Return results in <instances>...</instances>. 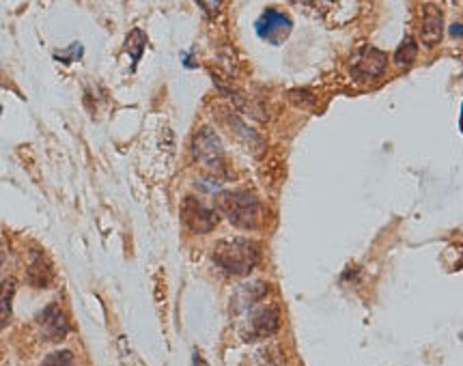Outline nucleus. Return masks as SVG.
<instances>
[{"instance_id": "15", "label": "nucleus", "mask_w": 463, "mask_h": 366, "mask_svg": "<svg viewBox=\"0 0 463 366\" xmlns=\"http://www.w3.org/2000/svg\"><path fill=\"white\" fill-rule=\"evenodd\" d=\"M41 366H74V356L67 349H58V351H52L50 356H46Z\"/></svg>"}, {"instance_id": "1", "label": "nucleus", "mask_w": 463, "mask_h": 366, "mask_svg": "<svg viewBox=\"0 0 463 366\" xmlns=\"http://www.w3.org/2000/svg\"><path fill=\"white\" fill-rule=\"evenodd\" d=\"M214 261L218 263L220 270H224L228 274L246 276L257 268L259 248L255 241H248V239L220 241V243H216Z\"/></svg>"}, {"instance_id": "14", "label": "nucleus", "mask_w": 463, "mask_h": 366, "mask_svg": "<svg viewBox=\"0 0 463 366\" xmlns=\"http://www.w3.org/2000/svg\"><path fill=\"white\" fill-rule=\"evenodd\" d=\"M144 44H146V37H144L142 31H134V33L128 37V42H125V52L132 56L134 63L140 58V54H142V50H144Z\"/></svg>"}, {"instance_id": "11", "label": "nucleus", "mask_w": 463, "mask_h": 366, "mask_svg": "<svg viewBox=\"0 0 463 366\" xmlns=\"http://www.w3.org/2000/svg\"><path fill=\"white\" fill-rule=\"evenodd\" d=\"M13 295H15V282L11 278L0 282V330H5L11 315H13Z\"/></svg>"}, {"instance_id": "9", "label": "nucleus", "mask_w": 463, "mask_h": 366, "mask_svg": "<svg viewBox=\"0 0 463 366\" xmlns=\"http://www.w3.org/2000/svg\"><path fill=\"white\" fill-rule=\"evenodd\" d=\"M267 295V284L263 280H255V282H246L244 287L233 295V302H230V313H248L250 308H255L259 299H263Z\"/></svg>"}, {"instance_id": "10", "label": "nucleus", "mask_w": 463, "mask_h": 366, "mask_svg": "<svg viewBox=\"0 0 463 366\" xmlns=\"http://www.w3.org/2000/svg\"><path fill=\"white\" fill-rule=\"evenodd\" d=\"M441 35H444V15L437 5H425L423 7V28H420V37H423L425 46L439 44Z\"/></svg>"}, {"instance_id": "17", "label": "nucleus", "mask_w": 463, "mask_h": 366, "mask_svg": "<svg viewBox=\"0 0 463 366\" xmlns=\"http://www.w3.org/2000/svg\"><path fill=\"white\" fill-rule=\"evenodd\" d=\"M192 364H194V366H207V364H205V362L201 360V356H199V354H194V358H192Z\"/></svg>"}, {"instance_id": "6", "label": "nucleus", "mask_w": 463, "mask_h": 366, "mask_svg": "<svg viewBox=\"0 0 463 366\" xmlns=\"http://www.w3.org/2000/svg\"><path fill=\"white\" fill-rule=\"evenodd\" d=\"M37 325H39L41 336H44L46 340H50V342L62 340L69 332V321H67L65 313H62L56 304H50V306H46L37 315Z\"/></svg>"}, {"instance_id": "12", "label": "nucleus", "mask_w": 463, "mask_h": 366, "mask_svg": "<svg viewBox=\"0 0 463 366\" xmlns=\"http://www.w3.org/2000/svg\"><path fill=\"white\" fill-rule=\"evenodd\" d=\"M50 280H52L50 263L37 254V261H33L31 268H28V282L35 284V287H48Z\"/></svg>"}, {"instance_id": "13", "label": "nucleus", "mask_w": 463, "mask_h": 366, "mask_svg": "<svg viewBox=\"0 0 463 366\" xmlns=\"http://www.w3.org/2000/svg\"><path fill=\"white\" fill-rule=\"evenodd\" d=\"M414 58H416V42L412 37H405L394 52V63L398 67H410L414 63Z\"/></svg>"}, {"instance_id": "3", "label": "nucleus", "mask_w": 463, "mask_h": 366, "mask_svg": "<svg viewBox=\"0 0 463 366\" xmlns=\"http://www.w3.org/2000/svg\"><path fill=\"white\" fill-rule=\"evenodd\" d=\"M181 218H183V225L190 229L192 233H199V235L214 231L216 225L220 222L218 211L209 209L207 205H203V202H201L199 198H194V196H187V198L183 200V205H181Z\"/></svg>"}, {"instance_id": "16", "label": "nucleus", "mask_w": 463, "mask_h": 366, "mask_svg": "<svg viewBox=\"0 0 463 366\" xmlns=\"http://www.w3.org/2000/svg\"><path fill=\"white\" fill-rule=\"evenodd\" d=\"M451 33L455 35V39H461V24H459V22L453 24V26H451Z\"/></svg>"}, {"instance_id": "2", "label": "nucleus", "mask_w": 463, "mask_h": 366, "mask_svg": "<svg viewBox=\"0 0 463 366\" xmlns=\"http://www.w3.org/2000/svg\"><path fill=\"white\" fill-rule=\"evenodd\" d=\"M218 207L235 227L246 231L257 229L259 200L250 192H224L218 196Z\"/></svg>"}, {"instance_id": "5", "label": "nucleus", "mask_w": 463, "mask_h": 366, "mask_svg": "<svg viewBox=\"0 0 463 366\" xmlns=\"http://www.w3.org/2000/svg\"><path fill=\"white\" fill-rule=\"evenodd\" d=\"M293 28V22L291 17L276 11V9H267L263 11V15L257 19L255 24V31L261 39H267V42H273V44H280L283 39L289 35V31Z\"/></svg>"}, {"instance_id": "4", "label": "nucleus", "mask_w": 463, "mask_h": 366, "mask_svg": "<svg viewBox=\"0 0 463 366\" xmlns=\"http://www.w3.org/2000/svg\"><path fill=\"white\" fill-rule=\"evenodd\" d=\"M192 155L209 168H220L224 162V149L218 134L212 128H201L192 140Z\"/></svg>"}, {"instance_id": "8", "label": "nucleus", "mask_w": 463, "mask_h": 366, "mask_svg": "<svg viewBox=\"0 0 463 366\" xmlns=\"http://www.w3.org/2000/svg\"><path fill=\"white\" fill-rule=\"evenodd\" d=\"M278 308L276 306H255L250 308V315H248V323H250V330L255 332L252 338H265V336H271L273 332L278 330Z\"/></svg>"}, {"instance_id": "7", "label": "nucleus", "mask_w": 463, "mask_h": 366, "mask_svg": "<svg viewBox=\"0 0 463 366\" xmlns=\"http://www.w3.org/2000/svg\"><path fill=\"white\" fill-rule=\"evenodd\" d=\"M386 71V54L377 48H362L351 63V73L355 78H380Z\"/></svg>"}]
</instances>
